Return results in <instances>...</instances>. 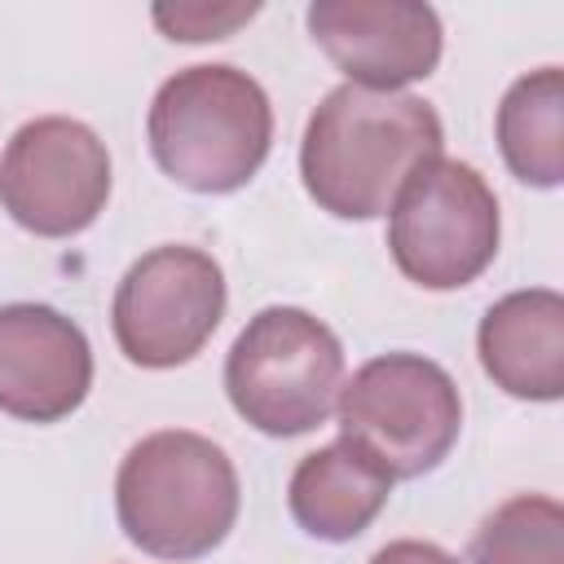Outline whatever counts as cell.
I'll return each instance as SVG.
<instances>
[{"instance_id": "2", "label": "cell", "mask_w": 564, "mask_h": 564, "mask_svg": "<svg viewBox=\"0 0 564 564\" xmlns=\"http://www.w3.org/2000/svg\"><path fill=\"white\" fill-rule=\"evenodd\" d=\"M242 507L234 458L203 432L163 427L141 436L115 476V516L132 546L154 560L212 555Z\"/></svg>"}, {"instance_id": "7", "label": "cell", "mask_w": 564, "mask_h": 564, "mask_svg": "<svg viewBox=\"0 0 564 564\" xmlns=\"http://www.w3.org/2000/svg\"><path fill=\"white\" fill-rule=\"evenodd\" d=\"M229 291L220 264L189 242H167L128 264L110 300L119 352L141 370L194 361L225 317Z\"/></svg>"}, {"instance_id": "12", "label": "cell", "mask_w": 564, "mask_h": 564, "mask_svg": "<svg viewBox=\"0 0 564 564\" xmlns=\"http://www.w3.org/2000/svg\"><path fill=\"white\" fill-rule=\"evenodd\" d=\"M392 498V476H383L348 441H330L304 454L286 485L291 520L317 542H352L375 524Z\"/></svg>"}, {"instance_id": "8", "label": "cell", "mask_w": 564, "mask_h": 564, "mask_svg": "<svg viewBox=\"0 0 564 564\" xmlns=\"http://www.w3.org/2000/svg\"><path fill=\"white\" fill-rule=\"evenodd\" d=\"M110 198V150L106 141L70 119H26L0 154V207L13 225L35 238L84 234Z\"/></svg>"}, {"instance_id": "6", "label": "cell", "mask_w": 564, "mask_h": 564, "mask_svg": "<svg viewBox=\"0 0 564 564\" xmlns=\"http://www.w3.org/2000/svg\"><path fill=\"white\" fill-rule=\"evenodd\" d=\"M502 238L489 181L458 159H427L388 207L392 264L423 291H458L476 282Z\"/></svg>"}, {"instance_id": "9", "label": "cell", "mask_w": 564, "mask_h": 564, "mask_svg": "<svg viewBox=\"0 0 564 564\" xmlns=\"http://www.w3.org/2000/svg\"><path fill=\"white\" fill-rule=\"evenodd\" d=\"M313 44L370 93H405L441 62V18L423 0H313Z\"/></svg>"}, {"instance_id": "3", "label": "cell", "mask_w": 564, "mask_h": 564, "mask_svg": "<svg viewBox=\"0 0 564 564\" xmlns=\"http://www.w3.org/2000/svg\"><path fill=\"white\" fill-rule=\"evenodd\" d=\"M145 137L154 163L194 194H234L269 159L273 106L260 79L229 62L167 75L150 101Z\"/></svg>"}, {"instance_id": "14", "label": "cell", "mask_w": 564, "mask_h": 564, "mask_svg": "<svg viewBox=\"0 0 564 564\" xmlns=\"http://www.w3.org/2000/svg\"><path fill=\"white\" fill-rule=\"evenodd\" d=\"M467 564H564V507L546 494H516L471 533Z\"/></svg>"}, {"instance_id": "4", "label": "cell", "mask_w": 564, "mask_h": 564, "mask_svg": "<svg viewBox=\"0 0 564 564\" xmlns=\"http://www.w3.org/2000/svg\"><path fill=\"white\" fill-rule=\"evenodd\" d=\"M344 388L339 335L295 304L260 308L225 357V392L242 423L264 436H304L322 427Z\"/></svg>"}, {"instance_id": "5", "label": "cell", "mask_w": 564, "mask_h": 564, "mask_svg": "<svg viewBox=\"0 0 564 564\" xmlns=\"http://www.w3.org/2000/svg\"><path fill=\"white\" fill-rule=\"evenodd\" d=\"M335 414L339 441L361 449L392 480L436 471L463 432L458 383L423 352H383L357 366L335 397Z\"/></svg>"}, {"instance_id": "1", "label": "cell", "mask_w": 564, "mask_h": 564, "mask_svg": "<svg viewBox=\"0 0 564 564\" xmlns=\"http://www.w3.org/2000/svg\"><path fill=\"white\" fill-rule=\"evenodd\" d=\"M445 145L441 115L414 93L330 88L304 123L300 181L339 220L388 216L401 185Z\"/></svg>"}, {"instance_id": "15", "label": "cell", "mask_w": 564, "mask_h": 564, "mask_svg": "<svg viewBox=\"0 0 564 564\" xmlns=\"http://www.w3.org/2000/svg\"><path fill=\"white\" fill-rule=\"evenodd\" d=\"M260 4H207V0H185V4H154L150 18L167 40L181 44H203V40H225L242 22H251Z\"/></svg>"}, {"instance_id": "11", "label": "cell", "mask_w": 564, "mask_h": 564, "mask_svg": "<svg viewBox=\"0 0 564 564\" xmlns=\"http://www.w3.org/2000/svg\"><path fill=\"white\" fill-rule=\"evenodd\" d=\"M476 352L485 375L520 401L564 397V295L551 286H524L494 300L476 326Z\"/></svg>"}, {"instance_id": "13", "label": "cell", "mask_w": 564, "mask_h": 564, "mask_svg": "<svg viewBox=\"0 0 564 564\" xmlns=\"http://www.w3.org/2000/svg\"><path fill=\"white\" fill-rule=\"evenodd\" d=\"M494 137L516 181L555 189L564 181V70L538 66L520 75L498 101Z\"/></svg>"}, {"instance_id": "16", "label": "cell", "mask_w": 564, "mask_h": 564, "mask_svg": "<svg viewBox=\"0 0 564 564\" xmlns=\"http://www.w3.org/2000/svg\"><path fill=\"white\" fill-rule=\"evenodd\" d=\"M370 564H458V555H449L445 546L423 542V538H397V542L379 546L370 555Z\"/></svg>"}, {"instance_id": "10", "label": "cell", "mask_w": 564, "mask_h": 564, "mask_svg": "<svg viewBox=\"0 0 564 564\" xmlns=\"http://www.w3.org/2000/svg\"><path fill=\"white\" fill-rule=\"evenodd\" d=\"M93 388V348L53 304H0V414L62 423Z\"/></svg>"}]
</instances>
